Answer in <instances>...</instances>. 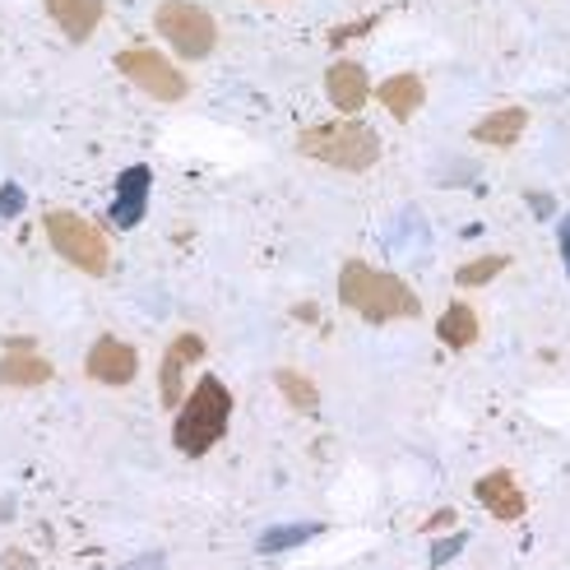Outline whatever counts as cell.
<instances>
[{
    "label": "cell",
    "instance_id": "4fadbf2b",
    "mask_svg": "<svg viewBox=\"0 0 570 570\" xmlns=\"http://www.w3.org/2000/svg\"><path fill=\"white\" fill-rule=\"evenodd\" d=\"M529 130V111L524 107H497L488 111L469 135H473V145H488V149H510V145H520V135Z\"/></svg>",
    "mask_w": 570,
    "mask_h": 570
},
{
    "label": "cell",
    "instance_id": "2e32d148",
    "mask_svg": "<svg viewBox=\"0 0 570 570\" xmlns=\"http://www.w3.org/2000/svg\"><path fill=\"white\" fill-rule=\"evenodd\" d=\"M478 334H482V325H478V311L469 306V302H450L445 311H441V321H436V338L450 348V353H464V348H473L478 344Z\"/></svg>",
    "mask_w": 570,
    "mask_h": 570
},
{
    "label": "cell",
    "instance_id": "5b68a950",
    "mask_svg": "<svg viewBox=\"0 0 570 570\" xmlns=\"http://www.w3.org/2000/svg\"><path fill=\"white\" fill-rule=\"evenodd\" d=\"M154 28L181 61H205L218 47V23L205 6H195V0H163L154 10Z\"/></svg>",
    "mask_w": 570,
    "mask_h": 570
},
{
    "label": "cell",
    "instance_id": "8fae6325",
    "mask_svg": "<svg viewBox=\"0 0 570 570\" xmlns=\"http://www.w3.org/2000/svg\"><path fill=\"white\" fill-rule=\"evenodd\" d=\"M325 94H330L334 111H348L353 117V111H362L366 98H372V79H366V70L357 61H334L325 70Z\"/></svg>",
    "mask_w": 570,
    "mask_h": 570
},
{
    "label": "cell",
    "instance_id": "7402d4cb",
    "mask_svg": "<svg viewBox=\"0 0 570 570\" xmlns=\"http://www.w3.org/2000/svg\"><path fill=\"white\" fill-rule=\"evenodd\" d=\"M464 543H469L464 533H454V538H445V543H436V548H432V566H445V561H450L454 552H460Z\"/></svg>",
    "mask_w": 570,
    "mask_h": 570
},
{
    "label": "cell",
    "instance_id": "30bf717a",
    "mask_svg": "<svg viewBox=\"0 0 570 570\" xmlns=\"http://www.w3.org/2000/svg\"><path fill=\"white\" fill-rule=\"evenodd\" d=\"M149 186H154V173L145 163L126 167L121 181H117V199H111V209H107V223L121 227V233H130V227L145 223V214H149Z\"/></svg>",
    "mask_w": 570,
    "mask_h": 570
},
{
    "label": "cell",
    "instance_id": "7c38bea8",
    "mask_svg": "<svg viewBox=\"0 0 570 570\" xmlns=\"http://www.w3.org/2000/svg\"><path fill=\"white\" fill-rule=\"evenodd\" d=\"M47 14L70 42H89L107 14V0H47Z\"/></svg>",
    "mask_w": 570,
    "mask_h": 570
},
{
    "label": "cell",
    "instance_id": "ac0fdd59",
    "mask_svg": "<svg viewBox=\"0 0 570 570\" xmlns=\"http://www.w3.org/2000/svg\"><path fill=\"white\" fill-rule=\"evenodd\" d=\"M316 533H325V524H278V529H265L261 533V548L265 557H274V552H288V548H302V543H311Z\"/></svg>",
    "mask_w": 570,
    "mask_h": 570
},
{
    "label": "cell",
    "instance_id": "6da1fadb",
    "mask_svg": "<svg viewBox=\"0 0 570 570\" xmlns=\"http://www.w3.org/2000/svg\"><path fill=\"white\" fill-rule=\"evenodd\" d=\"M338 302H344L353 316L372 321V325L422 316V297L409 288V283L399 274L366 265V261H344V269H338Z\"/></svg>",
    "mask_w": 570,
    "mask_h": 570
},
{
    "label": "cell",
    "instance_id": "e0dca14e",
    "mask_svg": "<svg viewBox=\"0 0 570 570\" xmlns=\"http://www.w3.org/2000/svg\"><path fill=\"white\" fill-rule=\"evenodd\" d=\"M274 385H278L283 399H288V409H297V413H306V417L321 413V390H316V381H311V376L293 372V366H278Z\"/></svg>",
    "mask_w": 570,
    "mask_h": 570
},
{
    "label": "cell",
    "instance_id": "484cf974",
    "mask_svg": "<svg viewBox=\"0 0 570 570\" xmlns=\"http://www.w3.org/2000/svg\"><path fill=\"white\" fill-rule=\"evenodd\" d=\"M117 570H163V557H158V552H149V557H139V561L117 566Z\"/></svg>",
    "mask_w": 570,
    "mask_h": 570
},
{
    "label": "cell",
    "instance_id": "7a4b0ae2",
    "mask_svg": "<svg viewBox=\"0 0 570 570\" xmlns=\"http://www.w3.org/2000/svg\"><path fill=\"white\" fill-rule=\"evenodd\" d=\"M297 154L311 163L338 167V173H372L381 163V135L357 117H338L297 130Z\"/></svg>",
    "mask_w": 570,
    "mask_h": 570
},
{
    "label": "cell",
    "instance_id": "d4e9b609",
    "mask_svg": "<svg viewBox=\"0 0 570 570\" xmlns=\"http://www.w3.org/2000/svg\"><path fill=\"white\" fill-rule=\"evenodd\" d=\"M450 524H454V510L445 505V510H436V515H432V520H426V524H422V533H436V529H450Z\"/></svg>",
    "mask_w": 570,
    "mask_h": 570
},
{
    "label": "cell",
    "instance_id": "52a82bcc",
    "mask_svg": "<svg viewBox=\"0 0 570 570\" xmlns=\"http://www.w3.org/2000/svg\"><path fill=\"white\" fill-rule=\"evenodd\" d=\"M209 353V344H205V334H195V330H181L173 344H167V353H163V366H158V399H163V409H181L186 399H181V385H186V372Z\"/></svg>",
    "mask_w": 570,
    "mask_h": 570
},
{
    "label": "cell",
    "instance_id": "8992f818",
    "mask_svg": "<svg viewBox=\"0 0 570 570\" xmlns=\"http://www.w3.org/2000/svg\"><path fill=\"white\" fill-rule=\"evenodd\" d=\"M117 70L135 83L139 94H149L154 102H181L190 94V75H181L154 47H126V51H117Z\"/></svg>",
    "mask_w": 570,
    "mask_h": 570
},
{
    "label": "cell",
    "instance_id": "d6986e66",
    "mask_svg": "<svg viewBox=\"0 0 570 570\" xmlns=\"http://www.w3.org/2000/svg\"><path fill=\"white\" fill-rule=\"evenodd\" d=\"M505 265H510V255H482V261L460 265L454 283H460V288H482V283H492L497 274H505Z\"/></svg>",
    "mask_w": 570,
    "mask_h": 570
},
{
    "label": "cell",
    "instance_id": "ba28073f",
    "mask_svg": "<svg viewBox=\"0 0 570 570\" xmlns=\"http://www.w3.org/2000/svg\"><path fill=\"white\" fill-rule=\"evenodd\" d=\"M83 372H89V381H98V385H130L139 372V353L126 344V338L102 334L89 348V357H83Z\"/></svg>",
    "mask_w": 570,
    "mask_h": 570
},
{
    "label": "cell",
    "instance_id": "3957f363",
    "mask_svg": "<svg viewBox=\"0 0 570 570\" xmlns=\"http://www.w3.org/2000/svg\"><path fill=\"white\" fill-rule=\"evenodd\" d=\"M227 422H233V390L218 376H199V385L186 394V404L173 417V445L186 460H199L227 436Z\"/></svg>",
    "mask_w": 570,
    "mask_h": 570
},
{
    "label": "cell",
    "instance_id": "9a60e30c",
    "mask_svg": "<svg viewBox=\"0 0 570 570\" xmlns=\"http://www.w3.org/2000/svg\"><path fill=\"white\" fill-rule=\"evenodd\" d=\"M376 98H381V107L390 111L394 121H409V117H417L422 102H426V83H422V75L404 70V75H390L376 89Z\"/></svg>",
    "mask_w": 570,
    "mask_h": 570
},
{
    "label": "cell",
    "instance_id": "603a6c76",
    "mask_svg": "<svg viewBox=\"0 0 570 570\" xmlns=\"http://www.w3.org/2000/svg\"><path fill=\"white\" fill-rule=\"evenodd\" d=\"M0 570H33V557L19 552V548H10L6 557H0Z\"/></svg>",
    "mask_w": 570,
    "mask_h": 570
},
{
    "label": "cell",
    "instance_id": "5bb4252c",
    "mask_svg": "<svg viewBox=\"0 0 570 570\" xmlns=\"http://www.w3.org/2000/svg\"><path fill=\"white\" fill-rule=\"evenodd\" d=\"M56 376V366L47 357H38L33 348H10L0 357V385L6 390H38Z\"/></svg>",
    "mask_w": 570,
    "mask_h": 570
},
{
    "label": "cell",
    "instance_id": "ffe728a7",
    "mask_svg": "<svg viewBox=\"0 0 570 570\" xmlns=\"http://www.w3.org/2000/svg\"><path fill=\"white\" fill-rule=\"evenodd\" d=\"M376 28V19H357V23H338V28H330V47H344V42H353V38H362V33H372Z\"/></svg>",
    "mask_w": 570,
    "mask_h": 570
},
{
    "label": "cell",
    "instance_id": "cb8c5ba5",
    "mask_svg": "<svg viewBox=\"0 0 570 570\" xmlns=\"http://www.w3.org/2000/svg\"><path fill=\"white\" fill-rule=\"evenodd\" d=\"M557 246H561V261H566V274H570V214L557 223Z\"/></svg>",
    "mask_w": 570,
    "mask_h": 570
},
{
    "label": "cell",
    "instance_id": "277c9868",
    "mask_svg": "<svg viewBox=\"0 0 570 570\" xmlns=\"http://www.w3.org/2000/svg\"><path fill=\"white\" fill-rule=\"evenodd\" d=\"M47 227V242L51 250L61 255V261H70L79 274H89V278H102L111 269V246L102 237V227L94 218H83L75 209H51L42 218Z\"/></svg>",
    "mask_w": 570,
    "mask_h": 570
},
{
    "label": "cell",
    "instance_id": "44dd1931",
    "mask_svg": "<svg viewBox=\"0 0 570 570\" xmlns=\"http://www.w3.org/2000/svg\"><path fill=\"white\" fill-rule=\"evenodd\" d=\"M23 205H28V199H23V190H19V186H6V190H0V223H6V218H14Z\"/></svg>",
    "mask_w": 570,
    "mask_h": 570
},
{
    "label": "cell",
    "instance_id": "9c48e42d",
    "mask_svg": "<svg viewBox=\"0 0 570 570\" xmlns=\"http://www.w3.org/2000/svg\"><path fill=\"white\" fill-rule=\"evenodd\" d=\"M473 497H478V501H482V510H488L492 520H501V524L524 520V510H529L524 488L515 482V473H510V469H492V473H482V478L473 482Z\"/></svg>",
    "mask_w": 570,
    "mask_h": 570
}]
</instances>
